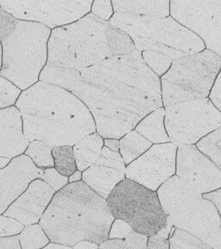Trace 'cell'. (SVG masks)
Here are the masks:
<instances>
[{
    "label": "cell",
    "mask_w": 221,
    "mask_h": 249,
    "mask_svg": "<svg viewBox=\"0 0 221 249\" xmlns=\"http://www.w3.org/2000/svg\"><path fill=\"white\" fill-rule=\"evenodd\" d=\"M1 67H2V44L0 42V70H1Z\"/></svg>",
    "instance_id": "obj_47"
},
{
    "label": "cell",
    "mask_w": 221,
    "mask_h": 249,
    "mask_svg": "<svg viewBox=\"0 0 221 249\" xmlns=\"http://www.w3.org/2000/svg\"><path fill=\"white\" fill-rule=\"evenodd\" d=\"M17 236L21 249H42L51 242L39 223L25 226Z\"/></svg>",
    "instance_id": "obj_24"
},
{
    "label": "cell",
    "mask_w": 221,
    "mask_h": 249,
    "mask_svg": "<svg viewBox=\"0 0 221 249\" xmlns=\"http://www.w3.org/2000/svg\"><path fill=\"white\" fill-rule=\"evenodd\" d=\"M99 249H131L124 239H108L99 245Z\"/></svg>",
    "instance_id": "obj_39"
},
{
    "label": "cell",
    "mask_w": 221,
    "mask_h": 249,
    "mask_svg": "<svg viewBox=\"0 0 221 249\" xmlns=\"http://www.w3.org/2000/svg\"><path fill=\"white\" fill-rule=\"evenodd\" d=\"M73 249H99V245L95 242L89 241H82L76 243Z\"/></svg>",
    "instance_id": "obj_43"
},
{
    "label": "cell",
    "mask_w": 221,
    "mask_h": 249,
    "mask_svg": "<svg viewBox=\"0 0 221 249\" xmlns=\"http://www.w3.org/2000/svg\"><path fill=\"white\" fill-rule=\"evenodd\" d=\"M93 0H0V5L17 20L41 23L54 30L89 14Z\"/></svg>",
    "instance_id": "obj_11"
},
{
    "label": "cell",
    "mask_w": 221,
    "mask_h": 249,
    "mask_svg": "<svg viewBox=\"0 0 221 249\" xmlns=\"http://www.w3.org/2000/svg\"><path fill=\"white\" fill-rule=\"evenodd\" d=\"M167 222L221 249V219L214 202L175 175L156 191Z\"/></svg>",
    "instance_id": "obj_5"
},
{
    "label": "cell",
    "mask_w": 221,
    "mask_h": 249,
    "mask_svg": "<svg viewBox=\"0 0 221 249\" xmlns=\"http://www.w3.org/2000/svg\"><path fill=\"white\" fill-rule=\"evenodd\" d=\"M0 249H21L18 236L0 238Z\"/></svg>",
    "instance_id": "obj_40"
},
{
    "label": "cell",
    "mask_w": 221,
    "mask_h": 249,
    "mask_svg": "<svg viewBox=\"0 0 221 249\" xmlns=\"http://www.w3.org/2000/svg\"><path fill=\"white\" fill-rule=\"evenodd\" d=\"M203 197L209 200L212 202H214L215 206L217 207V210L219 213H220L221 219V188L217 191L211 192V193L203 194Z\"/></svg>",
    "instance_id": "obj_41"
},
{
    "label": "cell",
    "mask_w": 221,
    "mask_h": 249,
    "mask_svg": "<svg viewBox=\"0 0 221 249\" xmlns=\"http://www.w3.org/2000/svg\"><path fill=\"white\" fill-rule=\"evenodd\" d=\"M52 149L53 147L46 142L34 140L30 142L23 154L28 156L40 169L52 168L54 167Z\"/></svg>",
    "instance_id": "obj_25"
},
{
    "label": "cell",
    "mask_w": 221,
    "mask_h": 249,
    "mask_svg": "<svg viewBox=\"0 0 221 249\" xmlns=\"http://www.w3.org/2000/svg\"><path fill=\"white\" fill-rule=\"evenodd\" d=\"M106 39L113 56L132 54L137 51L132 38L125 32L109 24L106 28Z\"/></svg>",
    "instance_id": "obj_23"
},
{
    "label": "cell",
    "mask_w": 221,
    "mask_h": 249,
    "mask_svg": "<svg viewBox=\"0 0 221 249\" xmlns=\"http://www.w3.org/2000/svg\"><path fill=\"white\" fill-rule=\"evenodd\" d=\"M51 30L41 23L17 20L14 31L1 41L0 76L22 91L39 82L48 62Z\"/></svg>",
    "instance_id": "obj_7"
},
{
    "label": "cell",
    "mask_w": 221,
    "mask_h": 249,
    "mask_svg": "<svg viewBox=\"0 0 221 249\" xmlns=\"http://www.w3.org/2000/svg\"><path fill=\"white\" fill-rule=\"evenodd\" d=\"M175 175L202 195L221 188V170L200 152L195 144L179 146Z\"/></svg>",
    "instance_id": "obj_13"
},
{
    "label": "cell",
    "mask_w": 221,
    "mask_h": 249,
    "mask_svg": "<svg viewBox=\"0 0 221 249\" xmlns=\"http://www.w3.org/2000/svg\"><path fill=\"white\" fill-rule=\"evenodd\" d=\"M221 70V55L206 49L173 61L160 77L163 107L208 98Z\"/></svg>",
    "instance_id": "obj_8"
},
{
    "label": "cell",
    "mask_w": 221,
    "mask_h": 249,
    "mask_svg": "<svg viewBox=\"0 0 221 249\" xmlns=\"http://www.w3.org/2000/svg\"><path fill=\"white\" fill-rule=\"evenodd\" d=\"M132 230L127 222L120 219H115L109 232V239H124Z\"/></svg>",
    "instance_id": "obj_36"
},
{
    "label": "cell",
    "mask_w": 221,
    "mask_h": 249,
    "mask_svg": "<svg viewBox=\"0 0 221 249\" xmlns=\"http://www.w3.org/2000/svg\"><path fill=\"white\" fill-rule=\"evenodd\" d=\"M15 107L29 142L41 140L52 147L74 144L96 131L89 109L74 94L40 82L23 91Z\"/></svg>",
    "instance_id": "obj_2"
},
{
    "label": "cell",
    "mask_w": 221,
    "mask_h": 249,
    "mask_svg": "<svg viewBox=\"0 0 221 249\" xmlns=\"http://www.w3.org/2000/svg\"><path fill=\"white\" fill-rule=\"evenodd\" d=\"M170 16L204 41L221 28V0H172Z\"/></svg>",
    "instance_id": "obj_14"
},
{
    "label": "cell",
    "mask_w": 221,
    "mask_h": 249,
    "mask_svg": "<svg viewBox=\"0 0 221 249\" xmlns=\"http://www.w3.org/2000/svg\"><path fill=\"white\" fill-rule=\"evenodd\" d=\"M109 23L125 32L132 38L136 50L141 52L155 51L175 61L206 50L202 38L171 16L158 18L114 13Z\"/></svg>",
    "instance_id": "obj_6"
},
{
    "label": "cell",
    "mask_w": 221,
    "mask_h": 249,
    "mask_svg": "<svg viewBox=\"0 0 221 249\" xmlns=\"http://www.w3.org/2000/svg\"><path fill=\"white\" fill-rule=\"evenodd\" d=\"M17 20L5 12L0 5V42L14 31Z\"/></svg>",
    "instance_id": "obj_35"
},
{
    "label": "cell",
    "mask_w": 221,
    "mask_h": 249,
    "mask_svg": "<svg viewBox=\"0 0 221 249\" xmlns=\"http://www.w3.org/2000/svg\"><path fill=\"white\" fill-rule=\"evenodd\" d=\"M12 160V159H10V158H4V157L0 158V170H2V169H4V167H6L8 164L11 163Z\"/></svg>",
    "instance_id": "obj_46"
},
{
    "label": "cell",
    "mask_w": 221,
    "mask_h": 249,
    "mask_svg": "<svg viewBox=\"0 0 221 249\" xmlns=\"http://www.w3.org/2000/svg\"><path fill=\"white\" fill-rule=\"evenodd\" d=\"M153 144L142 136L136 130H132L119 140V153L126 166L147 152Z\"/></svg>",
    "instance_id": "obj_22"
},
{
    "label": "cell",
    "mask_w": 221,
    "mask_h": 249,
    "mask_svg": "<svg viewBox=\"0 0 221 249\" xmlns=\"http://www.w3.org/2000/svg\"><path fill=\"white\" fill-rule=\"evenodd\" d=\"M106 202L115 219L127 222L137 233L151 236L167 224L156 191L130 179L119 183Z\"/></svg>",
    "instance_id": "obj_9"
},
{
    "label": "cell",
    "mask_w": 221,
    "mask_h": 249,
    "mask_svg": "<svg viewBox=\"0 0 221 249\" xmlns=\"http://www.w3.org/2000/svg\"><path fill=\"white\" fill-rule=\"evenodd\" d=\"M43 171L25 154L12 159L6 167L0 170V214L27 190L31 182L42 178Z\"/></svg>",
    "instance_id": "obj_15"
},
{
    "label": "cell",
    "mask_w": 221,
    "mask_h": 249,
    "mask_svg": "<svg viewBox=\"0 0 221 249\" xmlns=\"http://www.w3.org/2000/svg\"><path fill=\"white\" fill-rule=\"evenodd\" d=\"M114 220L106 199L79 181L54 194L39 224L51 242L73 248L82 241L100 245L108 240Z\"/></svg>",
    "instance_id": "obj_3"
},
{
    "label": "cell",
    "mask_w": 221,
    "mask_h": 249,
    "mask_svg": "<svg viewBox=\"0 0 221 249\" xmlns=\"http://www.w3.org/2000/svg\"><path fill=\"white\" fill-rule=\"evenodd\" d=\"M203 42L205 43L206 50L213 51L221 56V28L214 31Z\"/></svg>",
    "instance_id": "obj_37"
},
{
    "label": "cell",
    "mask_w": 221,
    "mask_h": 249,
    "mask_svg": "<svg viewBox=\"0 0 221 249\" xmlns=\"http://www.w3.org/2000/svg\"><path fill=\"white\" fill-rule=\"evenodd\" d=\"M82 172L77 170V171L74 172V174H72L68 178V182H69V183H76V182H79V181H82Z\"/></svg>",
    "instance_id": "obj_44"
},
{
    "label": "cell",
    "mask_w": 221,
    "mask_h": 249,
    "mask_svg": "<svg viewBox=\"0 0 221 249\" xmlns=\"http://www.w3.org/2000/svg\"><path fill=\"white\" fill-rule=\"evenodd\" d=\"M22 92L10 81L0 76V110L14 107Z\"/></svg>",
    "instance_id": "obj_30"
},
{
    "label": "cell",
    "mask_w": 221,
    "mask_h": 249,
    "mask_svg": "<svg viewBox=\"0 0 221 249\" xmlns=\"http://www.w3.org/2000/svg\"><path fill=\"white\" fill-rule=\"evenodd\" d=\"M104 146L113 152H119V140L104 139Z\"/></svg>",
    "instance_id": "obj_42"
},
{
    "label": "cell",
    "mask_w": 221,
    "mask_h": 249,
    "mask_svg": "<svg viewBox=\"0 0 221 249\" xmlns=\"http://www.w3.org/2000/svg\"><path fill=\"white\" fill-rule=\"evenodd\" d=\"M114 13L163 18L170 16L169 0H111Z\"/></svg>",
    "instance_id": "obj_19"
},
{
    "label": "cell",
    "mask_w": 221,
    "mask_h": 249,
    "mask_svg": "<svg viewBox=\"0 0 221 249\" xmlns=\"http://www.w3.org/2000/svg\"><path fill=\"white\" fill-rule=\"evenodd\" d=\"M39 81L60 86L79 98L103 139L120 140L163 107L160 77L145 64L139 51L81 70L46 65Z\"/></svg>",
    "instance_id": "obj_1"
},
{
    "label": "cell",
    "mask_w": 221,
    "mask_h": 249,
    "mask_svg": "<svg viewBox=\"0 0 221 249\" xmlns=\"http://www.w3.org/2000/svg\"><path fill=\"white\" fill-rule=\"evenodd\" d=\"M165 108V127L177 147L196 144L221 126V113L208 98L186 101Z\"/></svg>",
    "instance_id": "obj_10"
},
{
    "label": "cell",
    "mask_w": 221,
    "mask_h": 249,
    "mask_svg": "<svg viewBox=\"0 0 221 249\" xmlns=\"http://www.w3.org/2000/svg\"><path fill=\"white\" fill-rule=\"evenodd\" d=\"M142 57L145 64L159 77H162L170 70L174 61L166 54L155 51H143Z\"/></svg>",
    "instance_id": "obj_29"
},
{
    "label": "cell",
    "mask_w": 221,
    "mask_h": 249,
    "mask_svg": "<svg viewBox=\"0 0 221 249\" xmlns=\"http://www.w3.org/2000/svg\"><path fill=\"white\" fill-rule=\"evenodd\" d=\"M173 226L166 224L155 234L149 236L147 249H170V235Z\"/></svg>",
    "instance_id": "obj_31"
},
{
    "label": "cell",
    "mask_w": 221,
    "mask_h": 249,
    "mask_svg": "<svg viewBox=\"0 0 221 249\" xmlns=\"http://www.w3.org/2000/svg\"><path fill=\"white\" fill-rule=\"evenodd\" d=\"M41 179L49 186L51 187L55 193L61 191L62 188H64L67 184L69 183L68 178L60 174L54 167L44 169L43 175Z\"/></svg>",
    "instance_id": "obj_32"
},
{
    "label": "cell",
    "mask_w": 221,
    "mask_h": 249,
    "mask_svg": "<svg viewBox=\"0 0 221 249\" xmlns=\"http://www.w3.org/2000/svg\"><path fill=\"white\" fill-rule=\"evenodd\" d=\"M54 168L60 174L69 178L77 171L73 146L62 145L52 149Z\"/></svg>",
    "instance_id": "obj_26"
},
{
    "label": "cell",
    "mask_w": 221,
    "mask_h": 249,
    "mask_svg": "<svg viewBox=\"0 0 221 249\" xmlns=\"http://www.w3.org/2000/svg\"><path fill=\"white\" fill-rule=\"evenodd\" d=\"M195 145L221 170V126L204 137Z\"/></svg>",
    "instance_id": "obj_27"
},
{
    "label": "cell",
    "mask_w": 221,
    "mask_h": 249,
    "mask_svg": "<svg viewBox=\"0 0 221 249\" xmlns=\"http://www.w3.org/2000/svg\"><path fill=\"white\" fill-rule=\"evenodd\" d=\"M164 121L165 108L163 107L149 113L137 124L135 130L153 144L170 143Z\"/></svg>",
    "instance_id": "obj_21"
},
{
    "label": "cell",
    "mask_w": 221,
    "mask_h": 249,
    "mask_svg": "<svg viewBox=\"0 0 221 249\" xmlns=\"http://www.w3.org/2000/svg\"><path fill=\"white\" fill-rule=\"evenodd\" d=\"M170 249H214L198 237L175 227L171 229Z\"/></svg>",
    "instance_id": "obj_28"
},
{
    "label": "cell",
    "mask_w": 221,
    "mask_h": 249,
    "mask_svg": "<svg viewBox=\"0 0 221 249\" xmlns=\"http://www.w3.org/2000/svg\"><path fill=\"white\" fill-rule=\"evenodd\" d=\"M104 147V139L94 132L83 138L73 146L77 170L85 171L92 166L101 157Z\"/></svg>",
    "instance_id": "obj_20"
},
{
    "label": "cell",
    "mask_w": 221,
    "mask_h": 249,
    "mask_svg": "<svg viewBox=\"0 0 221 249\" xmlns=\"http://www.w3.org/2000/svg\"><path fill=\"white\" fill-rule=\"evenodd\" d=\"M208 99L221 113V70L214 82L212 89L210 91Z\"/></svg>",
    "instance_id": "obj_38"
},
{
    "label": "cell",
    "mask_w": 221,
    "mask_h": 249,
    "mask_svg": "<svg viewBox=\"0 0 221 249\" xmlns=\"http://www.w3.org/2000/svg\"><path fill=\"white\" fill-rule=\"evenodd\" d=\"M42 249H73L71 247H68V246L61 245V244H57V243H53L51 242L49 245H47L45 248Z\"/></svg>",
    "instance_id": "obj_45"
},
{
    "label": "cell",
    "mask_w": 221,
    "mask_h": 249,
    "mask_svg": "<svg viewBox=\"0 0 221 249\" xmlns=\"http://www.w3.org/2000/svg\"><path fill=\"white\" fill-rule=\"evenodd\" d=\"M178 147L172 143L153 144L138 159L126 166L125 178L157 191L167 180L175 175Z\"/></svg>",
    "instance_id": "obj_12"
},
{
    "label": "cell",
    "mask_w": 221,
    "mask_h": 249,
    "mask_svg": "<svg viewBox=\"0 0 221 249\" xmlns=\"http://www.w3.org/2000/svg\"><path fill=\"white\" fill-rule=\"evenodd\" d=\"M23 229L24 226L15 219L0 214V238L18 235Z\"/></svg>",
    "instance_id": "obj_33"
},
{
    "label": "cell",
    "mask_w": 221,
    "mask_h": 249,
    "mask_svg": "<svg viewBox=\"0 0 221 249\" xmlns=\"http://www.w3.org/2000/svg\"><path fill=\"white\" fill-rule=\"evenodd\" d=\"M91 13L101 19L109 22L114 14L112 1L94 0L91 8Z\"/></svg>",
    "instance_id": "obj_34"
},
{
    "label": "cell",
    "mask_w": 221,
    "mask_h": 249,
    "mask_svg": "<svg viewBox=\"0 0 221 249\" xmlns=\"http://www.w3.org/2000/svg\"><path fill=\"white\" fill-rule=\"evenodd\" d=\"M29 144L23 134L19 110L15 106L0 110V158L22 155Z\"/></svg>",
    "instance_id": "obj_18"
},
{
    "label": "cell",
    "mask_w": 221,
    "mask_h": 249,
    "mask_svg": "<svg viewBox=\"0 0 221 249\" xmlns=\"http://www.w3.org/2000/svg\"><path fill=\"white\" fill-rule=\"evenodd\" d=\"M108 21L89 14L51 31L47 65L76 70L96 65L113 56L106 39Z\"/></svg>",
    "instance_id": "obj_4"
},
{
    "label": "cell",
    "mask_w": 221,
    "mask_h": 249,
    "mask_svg": "<svg viewBox=\"0 0 221 249\" xmlns=\"http://www.w3.org/2000/svg\"><path fill=\"white\" fill-rule=\"evenodd\" d=\"M126 165L119 152L104 146L100 159L82 172L84 183L104 199L108 198L113 189L125 179Z\"/></svg>",
    "instance_id": "obj_16"
},
{
    "label": "cell",
    "mask_w": 221,
    "mask_h": 249,
    "mask_svg": "<svg viewBox=\"0 0 221 249\" xmlns=\"http://www.w3.org/2000/svg\"><path fill=\"white\" fill-rule=\"evenodd\" d=\"M54 194V190L42 179H35L3 214L24 227L39 223Z\"/></svg>",
    "instance_id": "obj_17"
}]
</instances>
